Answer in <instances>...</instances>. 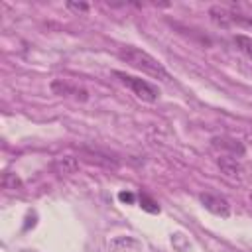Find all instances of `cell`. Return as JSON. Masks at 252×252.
<instances>
[{
  "instance_id": "cell-1",
  "label": "cell",
  "mask_w": 252,
  "mask_h": 252,
  "mask_svg": "<svg viewBox=\"0 0 252 252\" xmlns=\"http://www.w3.org/2000/svg\"><path fill=\"white\" fill-rule=\"evenodd\" d=\"M118 57L128 63L130 67L154 77V79H159V81H171V75L169 71L163 67V63H159L154 55H150L148 51L140 49V47H134V45H124L118 49Z\"/></svg>"
},
{
  "instance_id": "cell-2",
  "label": "cell",
  "mask_w": 252,
  "mask_h": 252,
  "mask_svg": "<svg viewBox=\"0 0 252 252\" xmlns=\"http://www.w3.org/2000/svg\"><path fill=\"white\" fill-rule=\"evenodd\" d=\"M211 22L220 28H244L252 30V16H244L240 12H234L224 6H211L209 8Z\"/></svg>"
},
{
  "instance_id": "cell-3",
  "label": "cell",
  "mask_w": 252,
  "mask_h": 252,
  "mask_svg": "<svg viewBox=\"0 0 252 252\" xmlns=\"http://www.w3.org/2000/svg\"><path fill=\"white\" fill-rule=\"evenodd\" d=\"M114 77H116L122 85H126L138 98H142V100H146V102H156L158 96H159V89H158L156 85L148 83L146 79L128 75V73H124V71H114Z\"/></svg>"
},
{
  "instance_id": "cell-4",
  "label": "cell",
  "mask_w": 252,
  "mask_h": 252,
  "mask_svg": "<svg viewBox=\"0 0 252 252\" xmlns=\"http://www.w3.org/2000/svg\"><path fill=\"white\" fill-rule=\"evenodd\" d=\"M211 146H213L215 150H219V152L230 156V158H240V156H244V152H246L244 144H242L240 140H236V138H230V136H215V138L211 140Z\"/></svg>"
},
{
  "instance_id": "cell-5",
  "label": "cell",
  "mask_w": 252,
  "mask_h": 252,
  "mask_svg": "<svg viewBox=\"0 0 252 252\" xmlns=\"http://www.w3.org/2000/svg\"><path fill=\"white\" fill-rule=\"evenodd\" d=\"M199 201L203 203V207H205L207 211H211V213L217 215V217L226 219V217L230 215V205H228V201H226L224 197H220V195H215V193H201V195H199Z\"/></svg>"
},
{
  "instance_id": "cell-6",
  "label": "cell",
  "mask_w": 252,
  "mask_h": 252,
  "mask_svg": "<svg viewBox=\"0 0 252 252\" xmlns=\"http://www.w3.org/2000/svg\"><path fill=\"white\" fill-rule=\"evenodd\" d=\"M51 91L55 94H61V96H75V98L87 100V91L85 89H79L75 85H69L67 81H61V79H55L51 83Z\"/></svg>"
},
{
  "instance_id": "cell-7",
  "label": "cell",
  "mask_w": 252,
  "mask_h": 252,
  "mask_svg": "<svg viewBox=\"0 0 252 252\" xmlns=\"http://www.w3.org/2000/svg\"><path fill=\"white\" fill-rule=\"evenodd\" d=\"M217 163H219L220 171H222L226 177H230V179H240V177H242V173H244V169H242V165L238 163V159H236V158L220 156V158L217 159Z\"/></svg>"
},
{
  "instance_id": "cell-8",
  "label": "cell",
  "mask_w": 252,
  "mask_h": 252,
  "mask_svg": "<svg viewBox=\"0 0 252 252\" xmlns=\"http://www.w3.org/2000/svg\"><path fill=\"white\" fill-rule=\"evenodd\" d=\"M53 169L59 175H71V173H75L79 169V161L73 156H61V158H57L53 161Z\"/></svg>"
},
{
  "instance_id": "cell-9",
  "label": "cell",
  "mask_w": 252,
  "mask_h": 252,
  "mask_svg": "<svg viewBox=\"0 0 252 252\" xmlns=\"http://www.w3.org/2000/svg\"><path fill=\"white\" fill-rule=\"evenodd\" d=\"M2 187L10 193H22L24 191V181L20 179L18 173L14 171H4L2 173Z\"/></svg>"
},
{
  "instance_id": "cell-10",
  "label": "cell",
  "mask_w": 252,
  "mask_h": 252,
  "mask_svg": "<svg viewBox=\"0 0 252 252\" xmlns=\"http://www.w3.org/2000/svg\"><path fill=\"white\" fill-rule=\"evenodd\" d=\"M234 43H236V47H238L244 55L252 57V39H250V37H246V35H234Z\"/></svg>"
},
{
  "instance_id": "cell-11",
  "label": "cell",
  "mask_w": 252,
  "mask_h": 252,
  "mask_svg": "<svg viewBox=\"0 0 252 252\" xmlns=\"http://www.w3.org/2000/svg\"><path fill=\"white\" fill-rule=\"evenodd\" d=\"M140 207H142L144 211H148V213H159L158 203H156L152 197H148L146 193H142V195H140Z\"/></svg>"
},
{
  "instance_id": "cell-12",
  "label": "cell",
  "mask_w": 252,
  "mask_h": 252,
  "mask_svg": "<svg viewBox=\"0 0 252 252\" xmlns=\"http://www.w3.org/2000/svg\"><path fill=\"white\" fill-rule=\"evenodd\" d=\"M67 8L73 10V12H87L89 10V4H75V2H67Z\"/></svg>"
},
{
  "instance_id": "cell-13",
  "label": "cell",
  "mask_w": 252,
  "mask_h": 252,
  "mask_svg": "<svg viewBox=\"0 0 252 252\" xmlns=\"http://www.w3.org/2000/svg\"><path fill=\"white\" fill-rule=\"evenodd\" d=\"M118 199H120V201H124V203H132V201H134V195H132V193H124V191H122V193H118Z\"/></svg>"
}]
</instances>
